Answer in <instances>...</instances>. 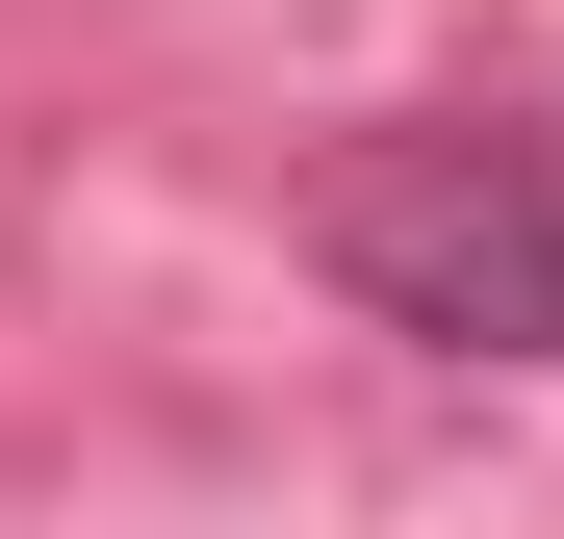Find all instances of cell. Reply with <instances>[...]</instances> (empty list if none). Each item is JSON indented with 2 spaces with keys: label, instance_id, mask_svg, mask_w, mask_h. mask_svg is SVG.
<instances>
[{
  "label": "cell",
  "instance_id": "obj_1",
  "mask_svg": "<svg viewBox=\"0 0 564 539\" xmlns=\"http://www.w3.org/2000/svg\"><path fill=\"white\" fill-rule=\"evenodd\" d=\"M308 257L436 359H564V129H386L334 154Z\"/></svg>",
  "mask_w": 564,
  "mask_h": 539
}]
</instances>
